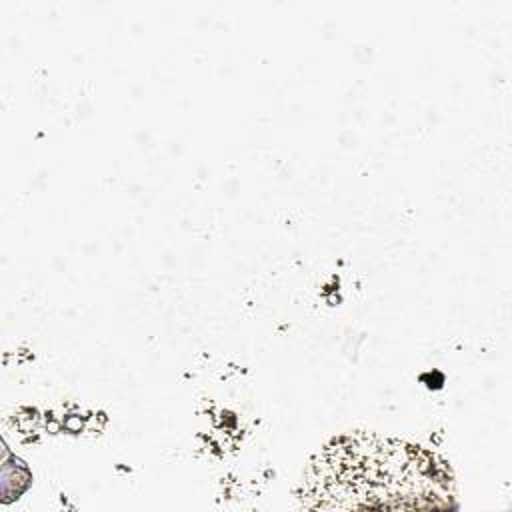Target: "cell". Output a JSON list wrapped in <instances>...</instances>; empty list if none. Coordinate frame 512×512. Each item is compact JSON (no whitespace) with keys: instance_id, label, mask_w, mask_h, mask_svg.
Masks as SVG:
<instances>
[{"instance_id":"cell-1","label":"cell","mask_w":512,"mask_h":512,"mask_svg":"<svg viewBox=\"0 0 512 512\" xmlns=\"http://www.w3.org/2000/svg\"><path fill=\"white\" fill-rule=\"evenodd\" d=\"M298 498L308 510H430L452 508L456 488L438 454L400 438L356 432L314 456Z\"/></svg>"}]
</instances>
